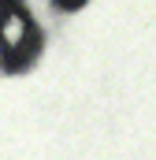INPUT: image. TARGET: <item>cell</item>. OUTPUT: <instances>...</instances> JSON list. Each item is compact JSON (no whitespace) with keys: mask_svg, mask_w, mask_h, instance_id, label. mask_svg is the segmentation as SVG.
Returning a JSON list of instances; mask_svg holds the SVG:
<instances>
[{"mask_svg":"<svg viewBox=\"0 0 156 160\" xmlns=\"http://www.w3.org/2000/svg\"><path fill=\"white\" fill-rule=\"evenodd\" d=\"M0 48H4V63L11 71H19V67L30 63V56L37 48V30H34V22H30L26 11L11 8V11L0 15Z\"/></svg>","mask_w":156,"mask_h":160,"instance_id":"6da1fadb","label":"cell"},{"mask_svg":"<svg viewBox=\"0 0 156 160\" xmlns=\"http://www.w3.org/2000/svg\"><path fill=\"white\" fill-rule=\"evenodd\" d=\"M56 4H60V8H67V11H75V8H82V4H85V0H56Z\"/></svg>","mask_w":156,"mask_h":160,"instance_id":"7a4b0ae2","label":"cell"},{"mask_svg":"<svg viewBox=\"0 0 156 160\" xmlns=\"http://www.w3.org/2000/svg\"><path fill=\"white\" fill-rule=\"evenodd\" d=\"M15 4H19V0H0V11H11Z\"/></svg>","mask_w":156,"mask_h":160,"instance_id":"3957f363","label":"cell"}]
</instances>
